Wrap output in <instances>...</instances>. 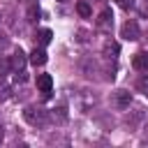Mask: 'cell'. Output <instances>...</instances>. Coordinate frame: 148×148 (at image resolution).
Instances as JSON below:
<instances>
[{
	"mask_svg": "<svg viewBox=\"0 0 148 148\" xmlns=\"http://www.w3.org/2000/svg\"><path fill=\"white\" fill-rule=\"evenodd\" d=\"M23 118H25V123H30L32 127H42V125H46V120H49V113H46L44 109L28 106V109L23 111Z\"/></svg>",
	"mask_w": 148,
	"mask_h": 148,
	"instance_id": "1",
	"label": "cell"
},
{
	"mask_svg": "<svg viewBox=\"0 0 148 148\" xmlns=\"http://www.w3.org/2000/svg\"><path fill=\"white\" fill-rule=\"evenodd\" d=\"M130 104H132V92L130 90H113L111 92V106L113 109H118V111H125V109H130Z\"/></svg>",
	"mask_w": 148,
	"mask_h": 148,
	"instance_id": "2",
	"label": "cell"
},
{
	"mask_svg": "<svg viewBox=\"0 0 148 148\" xmlns=\"http://www.w3.org/2000/svg\"><path fill=\"white\" fill-rule=\"evenodd\" d=\"M120 37L127 39V42H136L141 37V30H139V23L136 21H125L123 28H120Z\"/></svg>",
	"mask_w": 148,
	"mask_h": 148,
	"instance_id": "3",
	"label": "cell"
},
{
	"mask_svg": "<svg viewBox=\"0 0 148 148\" xmlns=\"http://www.w3.org/2000/svg\"><path fill=\"white\" fill-rule=\"evenodd\" d=\"M79 67H81V72H83L88 79H92V76H97V74H99V65H97V60H92L90 56H88V58H81Z\"/></svg>",
	"mask_w": 148,
	"mask_h": 148,
	"instance_id": "4",
	"label": "cell"
},
{
	"mask_svg": "<svg viewBox=\"0 0 148 148\" xmlns=\"http://www.w3.org/2000/svg\"><path fill=\"white\" fill-rule=\"evenodd\" d=\"M9 62H12V72H23V67H25L28 58H25V53H23L21 49H16V51H14V56L9 58Z\"/></svg>",
	"mask_w": 148,
	"mask_h": 148,
	"instance_id": "5",
	"label": "cell"
},
{
	"mask_svg": "<svg viewBox=\"0 0 148 148\" xmlns=\"http://www.w3.org/2000/svg\"><path fill=\"white\" fill-rule=\"evenodd\" d=\"M102 53H104V58H106V60H116V58H118V53H120L118 42L106 39V42H104V46H102Z\"/></svg>",
	"mask_w": 148,
	"mask_h": 148,
	"instance_id": "6",
	"label": "cell"
},
{
	"mask_svg": "<svg viewBox=\"0 0 148 148\" xmlns=\"http://www.w3.org/2000/svg\"><path fill=\"white\" fill-rule=\"evenodd\" d=\"M28 60H30L35 67H42V65L49 60V56H46V51H44L42 46H35V49L30 51V58H28Z\"/></svg>",
	"mask_w": 148,
	"mask_h": 148,
	"instance_id": "7",
	"label": "cell"
},
{
	"mask_svg": "<svg viewBox=\"0 0 148 148\" xmlns=\"http://www.w3.org/2000/svg\"><path fill=\"white\" fill-rule=\"evenodd\" d=\"M132 67L139 72H148V51H139L132 58Z\"/></svg>",
	"mask_w": 148,
	"mask_h": 148,
	"instance_id": "8",
	"label": "cell"
},
{
	"mask_svg": "<svg viewBox=\"0 0 148 148\" xmlns=\"http://www.w3.org/2000/svg\"><path fill=\"white\" fill-rule=\"evenodd\" d=\"M111 25H113V14H111V9H104L97 18V28L99 30H111Z\"/></svg>",
	"mask_w": 148,
	"mask_h": 148,
	"instance_id": "9",
	"label": "cell"
},
{
	"mask_svg": "<svg viewBox=\"0 0 148 148\" xmlns=\"http://www.w3.org/2000/svg\"><path fill=\"white\" fill-rule=\"evenodd\" d=\"M37 88H39V92L49 95L51 88H53V79H51V74H39V76H37Z\"/></svg>",
	"mask_w": 148,
	"mask_h": 148,
	"instance_id": "10",
	"label": "cell"
},
{
	"mask_svg": "<svg viewBox=\"0 0 148 148\" xmlns=\"http://www.w3.org/2000/svg\"><path fill=\"white\" fill-rule=\"evenodd\" d=\"M51 37H53V32H51L49 28H42V30H37V32H35V44L46 46V44L51 42Z\"/></svg>",
	"mask_w": 148,
	"mask_h": 148,
	"instance_id": "11",
	"label": "cell"
},
{
	"mask_svg": "<svg viewBox=\"0 0 148 148\" xmlns=\"http://www.w3.org/2000/svg\"><path fill=\"white\" fill-rule=\"evenodd\" d=\"M51 118H53L56 123H60V125H62V123H67V109H65L62 104H60V106H56V109L51 111Z\"/></svg>",
	"mask_w": 148,
	"mask_h": 148,
	"instance_id": "12",
	"label": "cell"
},
{
	"mask_svg": "<svg viewBox=\"0 0 148 148\" xmlns=\"http://www.w3.org/2000/svg\"><path fill=\"white\" fill-rule=\"evenodd\" d=\"M141 118H143V109H136V111H132V116H127V118H125V123L134 130V127L139 125V120H141Z\"/></svg>",
	"mask_w": 148,
	"mask_h": 148,
	"instance_id": "13",
	"label": "cell"
},
{
	"mask_svg": "<svg viewBox=\"0 0 148 148\" xmlns=\"http://www.w3.org/2000/svg\"><path fill=\"white\" fill-rule=\"evenodd\" d=\"M39 14H42V12H39L37 2H35V5H28V14H25V18H28L30 23H37V21H39Z\"/></svg>",
	"mask_w": 148,
	"mask_h": 148,
	"instance_id": "14",
	"label": "cell"
},
{
	"mask_svg": "<svg viewBox=\"0 0 148 148\" xmlns=\"http://www.w3.org/2000/svg\"><path fill=\"white\" fill-rule=\"evenodd\" d=\"M76 12H79V16H83V18H88V16H90V5L81 0V2H76Z\"/></svg>",
	"mask_w": 148,
	"mask_h": 148,
	"instance_id": "15",
	"label": "cell"
},
{
	"mask_svg": "<svg viewBox=\"0 0 148 148\" xmlns=\"http://www.w3.org/2000/svg\"><path fill=\"white\" fill-rule=\"evenodd\" d=\"M9 72H12V62H9L7 58H0V79H2V76H7Z\"/></svg>",
	"mask_w": 148,
	"mask_h": 148,
	"instance_id": "16",
	"label": "cell"
},
{
	"mask_svg": "<svg viewBox=\"0 0 148 148\" xmlns=\"http://www.w3.org/2000/svg\"><path fill=\"white\" fill-rule=\"evenodd\" d=\"M136 88H139L141 92H146V95H148V74H141V76L136 79Z\"/></svg>",
	"mask_w": 148,
	"mask_h": 148,
	"instance_id": "17",
	"label": "cell"
},
{
	"mask_svg": "<svg viewBox=\"0 0 148 148\" xmlns=\"http://www.w3.org/2000/svg\"><path fill=\"white\" fill-rule=\"evenodd\" d=\"M116 2H118L123 9H132V7H134V0H116Z\"/></svg>",
	"mask_w": 148,
	"mask_h": 148,
	"instance_id": "18",
	"label": "cell"
},
{
	"mask_svg": "<svg viewBox=\"0 0 148 148\" xmlns=\"http://www.w3.org/2000/svg\"><path fill=\"white\" fill-rule=\"evenodd\" d=\"M7 97H9V88L7 86H0V102H5Z\"/></svg>",
	"mask_w": 148,
	"mask_h": 148,
	"instance_id": "19",
	"label": "cell"
},
{
	"mask_svg": "<svg viewBox=\"0 0 148 148\" xmlns=\"http://www.w3.org/2000/svg\"><path fill=\"white\" fill-rule=\"evenodd\" d=\"M7 44H9V39H7L5 35H0V53H2L5 49H7Z\"/></svg>",
	"mask_w": 148,
	"mask_h": 148,
	"instance_id": "20",
	"label": "cell"
},
{
	"mask_svg": "<svg viewBox=\"0 0 148 148\" xmlns=\"http://www.w3.org/2000/svg\"><path fill=\"white\" fill-rule=\"evenodd\" d=\"M141 14H143V16H148V5H146V7H141Z\"/></svg>",
	"mask_w": 148,
	"mask_h": 148,
	"instance_id": "21",
	"label": "cell"
},
{
	"mask_svg": "<svg viewBox=\"0 0 148 148\" xmlns=\"http://www.w3.org/2000/svg\"><path fill=\"white\" fill-rule=\"evenodd\" d=\"M2 139H5V130H2V125H0V143H2Z\"/></svg>",
	"mask_w": 148,
	"mask_h": 148,
	"instance_id": "22",
	"label": "cell"
},
{
	"mask_svg": "<svg viewBox=\"0 0 148 148\" xmlns=\"http://www.w3.org/2000/svg\"><path fill=\"white\" fill-rule=\"evenodd\" d=\"M21 2H23V5H35L37 0H21Z\"/></svg>",
	"mask_w": 148,
	"mask_h": 148,
	"instance_id": "23",
	"label": "cell"
},
{
	"mask_svg": "<svg viewBox=\"0 0 148 148\" xmlns=\"http://www.w3.org/2000/svg\"><path fill=\"white\" fill-rule=\"evenodd\" d=\"M60 2H67V0H60Z\"/></svg>",
	"mask_w": 148,
	"mask_h": 148,
	"instance_id": "24",
	"label": "cell"
},
{
	"mask_svg": "<svg viewBox=\"0 0 148 148\" xmlns=\"http://www.w3.org/2000/svg\"><path fill=\"white\" fill-rule=\"evenodd\" d=\"M146 127H148V123H146Z\"/></svg>",
	"mask_w": 148,
	"mask_h": 148,
	"instance_id": "25",
	"label": "cell"
}]
</instances>
